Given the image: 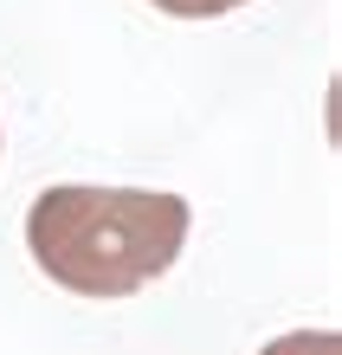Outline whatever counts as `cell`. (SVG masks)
<instances>
[{"mask_svg":"<svg viewBox=\"0 0 342 355\" xmlns=\"http://www.w3.org/2000/svg\"><path fill=\"white\" fill-rule=\"evenodd\" d=\"M194 207L168 187L65 181L26 207V252L71 297H136L181 259Z\"/></svg>","mask_w":342,"mask_h":355,"instance_id":"6da1fadb","label":"cell"},{"mask_svg":"<svg viewBox=\"0 0 342 355\" xmlns=\"http://www.w3.org/2000/svg\"><path fill=\"white\" fill-rule=\"evenodd\" d=\"M259 355H342V343H336V329H291V336L265 343Z\"/></svg>","mask_w":342,"mask_h":355,"instance_id":"7a4b0ae2","label":"cell"},{"mask_svg":"<svg viewBox=\"0 0 342 355\" xmlns=\"http://www.w3.org/2000/svg\"><path fill=\"white\" fill-rule=\"evenodd\" d=\"M148 7H162V13H175V19H213V13L246 7V0H148Z\"/></svg>","mask_w":342,"mask_h":355,"instance_id":"3957f363","label":"cell"}]
</instances>
